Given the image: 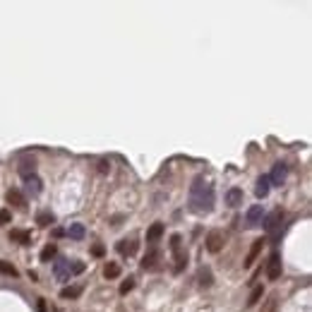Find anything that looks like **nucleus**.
<instances>
[{
  "label": "nucleus",
  "mask_w": 312,
  "mask_h": 312,
  "mask_svg": "<svg viewBox=\"0 0 312 312\" xmlns=\"http://www.w3.org/2000/svg\"><path fill=\"white\" fill-rule=\"evenodd\" d=\"M80 293H82V288H80V286H67V288L60 291V298H77Z\"/></svg>",
  "instance_id": "412c9836"
},
{
  "label": "nucleus",
  "mask_w": 312,
  "mask_h": 312,
  "mask_svg": "<svg viewBox=\"0 0 312 312\" xmlns=\"http://www.w3.org/2000/svg\"><path fill=\"white\" fill-rule=\"evenodd\" d=\"M262 295H264V288H262V286L252 288V293H250V298H248V305H250V307H252V305H257Z\"/></svg>",
  "instance_id": "6ab92c4d"
},
{
  "label": "nucleus",
  "mask_w": 312,
  "mask_h": 312,
  "mask_svg": "<svg viewBox=\"0 0 312 312\" xmlns=\"http://www.w3.org/2000/svg\"><path fill=\"white\" fill-rule=\"evenodd\" d=\"M27 187L31 190V194H38L44 187H41V180H38L36 175H31V178H27Z\"/></svg>",
  "instance_id": "a211bd4d"
},
{
  "label": "nucleus",
  "mask_w": 312,
  "mask_h": 312,
  "mask_svg": "<svg viewBox=\"0 0 312 312\" xmlns=\"http://www.w3.org/2000/svg\"><path fill=\"white\" fill-rule=\"evenodd\" d=\"M161 236H164V223H159V221H156V223H151V228L147 230V243L154 245V243H159Z\"/></svg>",
  "instance_id": "9b49d317"
},
{
  "label": "nucleus",
  "mask_w": 312,
  "mask_h": 312,
  "mask_svg": "<svg viewBox=\"0 0 312 312\" xmlns=\"http://www.w3.org/2000/svg\"><path fill=\"white\" fill-rule=\"evenodd\" d=\"M36 310H38V312H48V310H46V300H44V298H38V303H36Z\"/></svg>",
  "instance_id": "c85d7f7f"
},
{
  "label": "nucleus",
  "mask_w": 312,
  "mask_h": 312,
  "mask_svg": "<svg viewBox=\"0 0 312 312\" xmlns=\"http://www.w3.org/2000/svg\"><path fill=\"white\" fill-rule=\"evenodd\" d=\"M8 202L10 204H17V207H24V204H27V200H24V194L19 192V190H10V192H8Z\"/></svg>",
  "instance_id": "dca6fc26"
},
{
  "label": "nucleus",
  "mask_w": 312,
  "mask_h": 312,
  "mask_svg": "<svg viewBox=\"0 0 312 312\" xmlns=\"http://www.w3.org/2000/svg\"><path fill=\"white\" fill-rule=\"evenodd\" d=\"M200 284H202V286H211V271H209V269H202V271H200Z\"/></svg>",
  "instance_id": "bb28decb"
},
{
  "label": "nucleus",
  "mask_w": 312,
  "mask_h": 312,
  "mask_svg": "<svg viewBox=\"0 0 312 312\" xmlns=\"http://www.w3.org/2000/svg\"><path fill=\"white\" fill-rule=\"evenodd\" d=\"M262 245H264V240L259 238V240H255V243H252V248H250V252H248V259H245V266H252L255 264V259H257V255L259 252H262Z\"/></svg>",
  "instance_id": "1a4fd4ad"
},
{
  "label": "nucleus",
  "mask_w": 312,
  "mask_h": 312,
  "mask_svg": "<svg viewBox=\"0 0 312 312\" xmlns=\"http://www.w3.org/2000/svg\"><path fill=\"white\" fill-rule=\"evenodd\" d=\"M266 276H269L271 281H276V279L281 276V257H279V252H274V255L269 257V262H266Z\"/></svg>",
  "instance_id": "20e7f679"
},
{
  "label": "nucleus",
  "mask_w": 312,
  "mask_h": 312,
  "mask_svg": "<svg viewBox=\"0 0 312 312\" xmlns=\"http://www.w3.org/2000/svg\"><path fill=\"white\" fill-rule=\"evenodd\" d=\"M19 175H22V178H24V180H27V178H31V175H36V164H34V159H31V161H22V164H19Z\"/></svg>",
  "instance_id": "f8f14e48"
},
{
  "label": "nucleus",
  "mask_w": 312,
  "mask_h": 312,
  "mask_svg": "<svg viewBox=\"0 0 312 312\" xmlns=\"http://www.w3.org/2000/svg\"><path fill=\"white\" fill-rule=\"evenodd\" d=\"M214 187H211L204 178H194L192 187H190V211L194 214H207L214 209Z\"/></svg>",
  "instance_id": "f257e3e1"
},
{
  "label": "nucleus",
  "mask_w": 312,
  "mask_h": 312,
  "mask_svg": "<svg viewBox=\"0 0 312 312\" xmlns=\"http://www.w3.org/2000/svg\"><path fill=\"white\" fill-rule=\"evenodd\" d=\"M92 252H94V255H96V257H101V255H103V245H94V248H92Z\"/></svg>",
  "instance_id": "c756f323"
},
{
  "label": "nucleus",
  "mask_w": 312,
  "mask_h": 312,
  "mask_svg": "<svg viewBox=\"0 0 312 312\" xmlns=\"http://www.w3.org/2000/svg\"><path fill=\"white\" fill-rule=\"evenodd\" d=\"M38 226H51L53 223V214H48V211H44V214H38Z\"/></svg>",
  "instance_id": "393cba45"
},
{
  "label": "nucleus",
  "mask_w": 312,
  "mask_h": 312,
  "mask_svg": "<svg viewBox=\"0 0 312 312\" xmlns=\"http://www.w3.org/2000/svg\"><path fill=\"white\" fill-rule=\"evenodd\" d=\"M0 274H5V276H17V269L10 264V262H3V259H0Z\"/></svg>",
  "instance_id": "b1692460"
},
{
  "label": "nucleus",
  "mask_w": 312,
  "mask_h": 312,
  "mask_svg": "<svg viewBox=\"0 0 312 312\" xmlns=\"http://www.w3.org/2000/svg\"><path fill=\"white\" fill-rule=\"evenodd\" d=\"M226 202H228V207H238V204L243 202V190H240V187L228 190V194H226Z\"/></svg>",
  "instance_id": "4468645a"
},
{
  "label": "nucleus",
  "mask_w": 312,
  "mask_h": 312,
  "mask_svg": "<svg viewBox=\"0 0 312 312\" xmlns=\"http://www.w3.org/2000/svg\"><path fill=\"white\" fill-rule=\"evenodd\" d=\"M67 236H70V238H74V240H82L84 238V226H82V223H72V226H70V230H67Z\"/></svg>",
  "instance_id": "f3484780"
},
{
  "label": "nucleus",
  "mask_w": 312,
  "mask_h": 312,
  "mask_svg": "<svg viewBox=\"0 0 312 312\" xmlns=\"http://www.w3.org/2000/svg\"><path fill=\"white\" fill-rule=\"evenodd\" d=\"M120 255H135V250H137V243H132V240H120L118 245H115Z\"/></svg>",
  "instance_id": "ddd939ff"
},
{
  "label": "nucleus",
  "mask_w": 312,
  "mask_h": 312,
  "mask_svg": "<svg viewBox=\"0 0 312 312\" xmlns=\"http://www.w3.org/2000/svg\"><path fill=\"white\" fill-rule=\"evenodd\" d=\"M103 274H106V279H115V276H120V266L115 262H108L106 269H103Z\"/></svg>",
  "instance_id": "aec40b11"
},
{
  "label": "nucleus",
  "mask_w": 312,
  "mask_h": 312,
  "mask_svg": "<svg viewBox=\"0 0 312 312\" xmlns=\"http://www.w3.org/2000/svg\"><path fill=\"white\" fill-rule=\"evenodd\" d=\"M281 221H284V211H281V209H274L264 219V230L271 236V238H276V236H279V226H281Z\"/></svg>",
  "instance_id": "7ed1b4c3"
},
{
  "label": "nucleus",
  "mask_w": 312,
  "mask_h": 312,
  "mask_svg": "<svg viewBox=\"0 0 312 312\" xmlns=\"http://www.w3.org/2000/svg\"><path fill=\"white\" fill-rule=\"evenodd\" d=\"M255 194H257L259 200H264L266 194H269V178L266 175H262L257 180V187H255Z\"/></svg>",
  "instance_id": "2eb2a0df"
},
{
  "label": "nucleus",
  "mask_w": 312,
  "mask_h": 312,
  "mask_svg": "<svg viewBox=\"0 0 312 312\" xmlns=\"http://www.w3.org/2000/svg\"><path fill=\"white\" fill-rule=\"evenodd\" d=\"M10 240H19V243H29V240H31V236H29L27 230H12V233H10Z\"/></svg>",
  "instance_id": "5701e85b"
},
{
  "label": "nucleus",
  "mask_w": 312,
  "mask_h": 312,
  "mask_svg": "<svg viewBox=\"0 0 312 312\" xmlns=\"http://www.w3.org/2000/svg\"><path fill=\"white\" fill-rule=\"evenodd\" d=\"M171 250H173V257H175V274H180L187 264V252H183V238L175 233L171 238Z\"/></svg>",
  "instance_id": "f03ea898"
},
{
  "label": "nucleus",
  "mask_w": 312,
  "mask_h": 312,
  "mask_svg": "<svg viewBox=\"0 0 312 312\" xmlns=\"http://www.w3.org/2000/svg\"><path fill=\"white\" fill-rule=\"evenodd\" d=\"M80 271H84L82 262H74V264H70V274H80Z\"/></svg>",
  "instance_id": "cd10ccee"
},
{
  "label": "nucleus",
  "mask_w": 312,
  "mask_h": 312,
  "mask_svg": "<svg viewBox=\"0 0 312 312\" xmlns=\"http://www.w3.org/2000/svg\"><path fill=\"white\" fill-rule=\"evenodd\" d=\"M159 250H149L147 255L142 257V269H156V264H159Z\"/></svg>",
  "instance_id": "9d476101"
},
{
  "label": "nucleus",
  "mask_w": 312,
  "mask_h": 312,
  "mask_svg": "<svg viewBox=\"0 0 312 312\" xmlns=\"http://www.w3.org/2000/svg\"><path fill=\"white\" fill-rule=\"evenodd\" d=\"M286 175H288V166H286V164H276L274 171H271V175H266V178H269V183L281 185L286 180Z\"/></svg>",
  "instance_id": "423d86ee"
},
{
  "label": "nucleus",
  "mask_w": 312,
  "mask_h": 312,
  "mask_svg": "<svg viewBox=\"0 0 312 312\" xmlns=\"http://www.w3.org/2000/svg\"><path fill=\"white\" fill-rule=\"evenodd\" d=\"M53 271L60 281H70V262H67V259H58L53 266Z\"/></svg>",
  "instance_id": "0eeeda50"
},
{
  "label": "nucleus",
  "mask_w": 312,
  "mask_h": 312,
  "mask_svg": "<svg viewBox=\"0 0 312 312\" xmlns=\"http://www.w3.org/2000/svg\"><path fill=\"white\" fill-rule=\"evenodd\" d=\"M55 252H58V248H55L53 243H51V245H46V248L41 250V262H48V259H53V257H55Z\"/></svg>",
  "instance_id": "4be33fe9"
},
{
  "label": "nucleus",
  "mask_w": 312,
  "mask_h": 312,
  "mask_svg": "<svg viewBox=\"0 0 312 312\" xmlns=\"http://www.w3.org/2000/svg\"><path fill=\"white\" fill-rule=\"evenodd\" d=\"M132 288H135V279H132V276H130L128 281H123V284H120V293L125 295V293H130V291H132Z\"/></svg>",
  "instance_id": "a878e982"
},
{
  "label": "nucleus",
  "mask_w": 312,
  "mask_h": 312,
  "mask_svg": "<svg viewBox=\"0 0 312 312\" xmlns=\"http://www.w3.org/2000/svg\"><path fill=\"white\" fill-rule=\"evenodd\" d=\"M10 221V214L8 211H0V223H8Z\"/></svg>",
  "instance_id": "7c9ffc66"
},
{
  "label": "nucleus",
  "mask_w": 312,
  "mask_h": 312,
  "mask_svg": "<svg viewBox=\"0 0 312 312\" xmlns=\"http://www.w3.org/2000/svg\"><path fill=\"white\" fill-rule=\"evenodd\" d=\"M262 216H264V211H262V204H255V207H250V211H248V226H257V223H262Z\"/></svg>",
  "instance_id": "6e6552de"
},
{
  "label": "nucleus",
  "mask_w": 312,
  "mask_h": 312,
  "mask_svg": "<svg viewBox=\"0 0 312 312\" xmlns=\"http://www.w3.org/2000/svg\"><path fill=\"white\" fill-rule=\"evenodd\" d=\"M221 248H223V236H221V230H211L209 236H207V250L216 255Z\"/></svg>",
  "instance_id": "39448f33"
}]
</instances>
